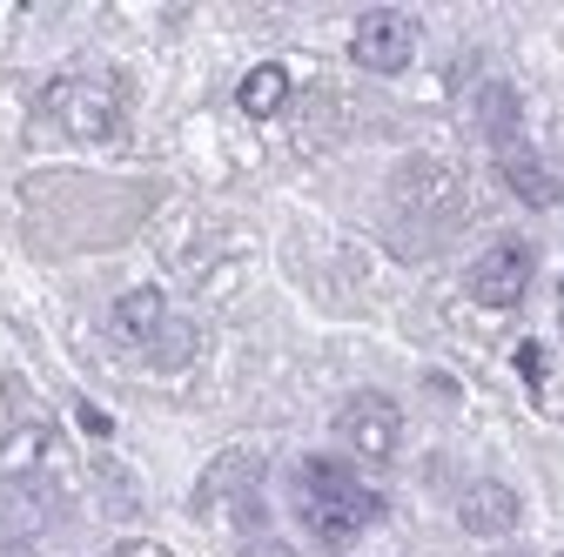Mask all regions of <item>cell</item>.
I'll return each instance as SVG.
<instances>
[{"instance_id": "cell-1", "label": "cell", "mask_w": 564, "mask_h": 557, "mask_svg": "<svg viewBox=\"0 0 564 557\" xmlns=\"http://www.w3.org/2000/svg\"><path fill=\"white\" fill-rule=\"evenodd\" d=\"M256 477H262V457L256 450H229V457H216L202 470V483H195V517H242V524H256L262 517V504H256Z\"/></svg>"}, {"instance_id": "cell-2", "label": "cell", "mask_w": 564, "mask_h": 557, "mask_svg": "<svg viewBox=\"0 0 564 557\" xmlns=\"http://www.w3.org/2000/svg\"><path fill=\"white\" fill-rule=\"evenodd\" d=\"M47 114H54L67 134H75V142H108V134L121 128V101H115V88L82 81V75H67V81L47 88Z\"/></svg>"}, {"instance_id": "cell-3", "label": "cell", "mask_w": 564, "mask_h": 557, "mask_svg": "<svg viewBox=\"0 0 564 557\" xmlns=\"http://www.w3.org/2000/svg\"><path fill=\"white\" fill-rule=\"evenodd\" d=\"M336 437L357 450V457H370V463H383V457H397V437H403V409L383 396V390H357L343 409H336Z\"/></svg>"}, {"instance_id": "cell-4", "label": "cell", "mask_w": 564, "mask_h": 557, "mask_svg": "<svg viewBox=\"0 0 564 557\" xmlns=\"http://www.w3.org/2000/svg\"><path fill=\"white\" fill-rule=\"evenodd\" d=\"M524 290H531V242H490L470 262V296L484 309H511L524 303Z\"/></svg>"}, {"instance_id": "cell-5", "label": "cell", "mask_w": 564, "mask_h": 557, "mask_svg": "<svg viewBox=\"0 0 564 557\" xmlns=\"http://www.w3.org/2000/svg\"><path fill=\"white\" fill-rule=\"evenodd\" d=\"M296 511H303V524L329 544V550H343V544H357V531H370L377 517H383V498L377 491H343V498H296Z\"/></svg>"}, {"instance_id": "cell-6", "label": "cell", "mask_w": 564, "mask_h": 557, "mask_svg": "<svg viewBox=\"0 0 564 557\" xmlns=\"http://www.w3.org/2000/svg\"><path fill=\"white\" fill-rule=\"evenodd\" d=\"M349 54H357V67H370V75H403L410 54H416V21L377 8V14L357 21V41H349Z\"/></svg>"}, {"instance_id": "cell-7", "label": "cell", "mask_w": 564, "mask_h": 557, "mask_svg": "<svg viewBox=\"0 0 564 557\" xmlns=\"http://www.w3.org/2000/svg\"><path fill=\"white\" fill-rule=\"evenodd\" d=\"M457 524L470 537H505V531H518V491H511V483H470V491L457 498Z\"/></svg>"}, {"instance_id": "cell-8", "label": "cell", "mask_w": 564, "mask_h": 557, "mask_svg": "<svg viewBox=\"0 0 564 557\" xmlns=\"http://www.w3.org/2000/svg\"><path fill=\"white\" fill-rule=\"evenodd\" d=\"M498 168H505L511 195H518V201H531V208H551V201L564 195V188H557V175H551V168H544L531 149H518V142L505 149V162H498Z\"/></svg>"}, {"instance_id": "cell-9", "label": "cell", "mask_w": 564, "mask_h": 557, "mask_svg": "<svg viewBox=\"0 0 564 557\" xmlns=\"http://www.w3.org/2000/svg\"><path fill=\"white\" fill-rule=\"evenodd\" d=\"M162 323H169L162 290H128V296L115 303V336H121V342H155Z\"/></svg>"}, {"instance_id": "cell-10", "label": "cell", "mask_w": 564, "mask_h": 557, "mask_svg": "<svg viewBox=\"0 0 564 557\" xmlns=\"http://www.w3.org/2000/svg\"><path fill=\"white\" fill-rule=\"evenodd\" d=\"M236 101H242V114H256V121L282 114V101H290V67H275V61L249 67V75H242V88H236Z\"/></svg>"}, {"instance_id": "cell-11", "label": "cell", "mask_w": 564, "mask_h": 557, "mask_svg": "<svg viewBox=\"0 0 564 557\" xmlns=\"http://www.w3.org/2000/svg\"><path fill=\"white\" fill-rule=\"evenodd\" d=\"M357 491V470L336 463V457H303L296 463V498H343Z\"/></svg>"}, {"instance_id": "cell-12", "label": "cell", "mask_w": 564, "mask_h": 557, "mask_svg": "<svg viewBox=\"0 0 564 557\" xmlns=\"http://www.w3.org/2000/svg\"><path fill=\"white\" fill-rule=\"evenodd\" d=\"M477 121H484V134H490L498 149H511V142H518V95H511L505 81H490V88L477 95Z\"/></svg>"}, {"instance_id": "cell-13", "label": "cell", "mask_w": 564, "mask_h": 557, "mask_svg": "<svg viewBox=\"0 0 564 557\" xmlns=\"http://www.w3.org/2000/svg\"><path fill=\"white\" fill-rule=\"evenodd\" d=\"M41 450H47V430H41V424H28V430H14L8 444H0V477H21V470H28V463L41 457Z\"/></svg>"}, {"instance_id": "cell-14", "label": "cell", "mask_w": 564, "mask_h": 557, "mask_svg": "<svg viewBox=\"0 0 564 557\" xmlns=\"http://www.w3.org/2000/svg\"><path fill=\"white\" fill-rule=\"evenodd\" d=\"M518 370H524V383H544V350H538V342L518 350Z\"/></svg>"}, {"instance_id": "cell-15", "label": "cell", "mask_w": 564, "mask_h": 557, "mask_svg": "<svg viewBox=\"0 0 564 557\" xmlns=\"http://www.w3.org/2000/svg\"><path fill=\"white\" fill-rule=\"evenodd\" d=\"M108 557H169V550L149 544V537H134V544H121V550H108Z\"/></svg>"}, {"instance_id": "cell-16", "label": "cell", "mask_w": 564, "mask_h": 557, "mask_svg": "<svg viewBox=\"0 0 564 557\" xmlns=\"http://www.w3.org/2000/svg\"><path fill=\"white\" fill-rule=\"evenodd\" d=\"M242 557H296V550H290V544H275V537H256Z\"/></svg>"}, {"instance_id": "cell-17", "label": "cell", "mask_w": 564, "mask_h": 557, "mask_svg": "<svg viewBox=\"0 0 564 557\" xmlns=\"http://www.w3.org/2000/svg\"><path fill=\"white\" fill-rule=\"evenodd\" d=\"M557 309H564V296H557Z\"/></svg>"}]
</instances>
